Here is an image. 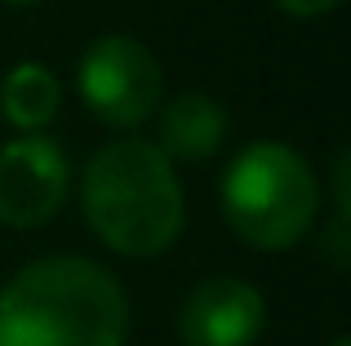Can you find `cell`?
<instances>
[{"label": "cell", "instance_id": "1", "mask_svg": "<svg viewBox=\"0 0 351 346\" xmlns=\"http://www.w3.org/2000/svg\"><path fill=\"white\" fill-rule=\"evenodd\" d=\"M129 297L89 258H40L0 289V346H125Z\"/></svg>", "mask_w": 351, "mask_h": 346}, {"label": "cell", "instance_id": "2", "mask_svg": "<svg viewBox=\"0 0 351 346\" xmlns=\"http://www.w3.org/2000/svg\"><path fill=\"white\" fill-rule=\"evenodd\" d=\"M85 222L107 249L125 258H156L173 249L187 222L182 182L156 142L120 138L89 156L80 173Z\"/></svg>", "mask_w": 351, "mask_h": 346}, {"label": "cell", "instance_id": "3", "mask_svg": "<svg viewBox=\"0 0 351 346\" xmlns=\"http://www.w3.org/2000/svg\"><path fill=\"white\" fill-rule=\"evenodd\" d=\"M320 182L311 165L285 142H249L223 173V217L245 244L285 253L311 231Z\"/></svg>", "mask_w": 351, "mask_h": 346}, {"label": "cell", "instance_id": "4", "mask_svg": "<svg viewBox=\"0 0 351 346\" xmlns=\"http://www.w3.org/2000/svg\"><path fill=\"white\" fill-rule=\"evenodd\" d=\"M76 89L98 120L116 124V129H134L160 107L165 71L143 40L112 31V36H98L85 49L76 71Z\"/></svg>", "mask_w": 351, "mask_h": 346}, {"label": "cell", "instance_id": "5", "mask_svg": "<svg viewBox=\"0 0 351 346\" xmlns=\"http://www.w3.org/2000/svg\"><path fill=\"white\" fill-rule=\"evenodd\" d=\"M71 187L67 151L45 133H23V138L0 147V222L5 226H45L62 209Z\"/></svg>", "mask_w": 351, "mask_h": 346}, {"label": "cell", "instance_id": "6", "mask_svg": "<svg viewBox=\"0 0 351 346\" xmlns=\"http://www.w3.org/2000/svg\"><path fill=\"white\" fill-rule=\"evenodd\" d=\"M263 324H267L263 293L240 276L200 280L178 315L182 346H254Z\"/></svg>", "mask_w": 351, "mask_h": 346}, {"label": "cell", "instance_id": "7", "mask_svg": "<svg viewBox=\"0 0 351 346\" xmlns=\"http://www.w3.org/2000/svg\"><path fill=\"white\" fill-rule=\"evenodd\" d=\"M227 138V111L209 94H178L160 111V142L169 160H209Z\"/></svg>", "mask_w": 351, "mask_h": 346}, {"label": "cell", "instance_id": "8", "mask_svg": "<svg viewBox=\"0 0 351 346\" xmlns=\"http://www.w3.org/2000/svg\"><path fill=\"white\" fill-rule=\"evenodd\" d=\"M58 103H62V85L40 62H18L0 85V111L18 133H40L58 116Z\"/></svg>", "mask_w": 351, "mask_h": 346}, {"label": "cell", "instance_id": "9", "mask_svg": "<svg viewBox=\"0 0 351 346\" xmlns=\"http://www.w3.org/2000/svg\"><path fill=\"white\" fill-rule=\"evenodd\" d=\"M276 9H285V14L293 18H316V14H329V9H338L343 0H271Z\"/></svg>", "mask_w": 351, "mask_h": 346}, {"label": "cell", "instance_id": "10", "mask_svg": "<svg viewBox=\"0 0 351 346\" xmlns=\"http://www.w3.org/2000/svg\"><path fill=\"white\" fill-rule=\"evenodd\" d=\"M5 5H40V0H5Z\"/></svg>", "mask_w": 351, "mask_h": 346}, {"label": "cell", "instance_id": "11", "mask_svg": "<svg viewBox=\"0 0 351 346\" xmlns=\"http://www.w3.org/2000/svg\"><path fill=\"white\" fill-rule=\"evenodd\" d=\"M329 346H351V342H347V338H338V342H329Z\"/></svg>", "mask_w": 351, "mask_h": 346}]
</instances>
